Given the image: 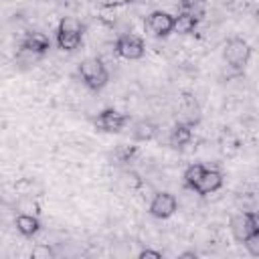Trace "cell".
<instances>
[{
	"mask_svg": "<svg viewBox=\"0 0 259 259\" xmlns=\"http://www.w3.org/2000/svg\"><path fill=\"white\" fill-rule=\"evenodd\" d=\"M140 259H146V257H154V259H160L162 257V253L160 251H154V249H144V251H140V255H138Z\"/></svg>",
	"mask_w": 259,
	"mask_h": 259,
	"instance_id": "19",
	"label": "cell"
},
{
	"mask_svg": "<svg viewBox=\"0 0 259 259\" xmlns=\"http://www.w3.org/2000/svg\"><path fill=\"white\" fill-rule=\"evenodd\" d=\"M79 77L85 83V87H89L91 91L103 89L109 81V73H107V69H105V65L99 57L83 59L81 65H79Z\"/></svg>",
	"mask_w": 259,
	"mask_h": 259,
	"instance_id": "1",
	"label": "cell"
},
{
	"mask_svg": "<svg viewBox=\"0 0 259 259\" xmlns=\"http://www.w3.org/2000/svg\"><path fill=\"white\" fill-rule=\"evenodd\" d=\"M255 16H257V18H259V8H257V10H255Z\"/></svg>",
	"mask_w": 259,
	"mask_h": 259,
	"instance_id": "22",
	"label": "cell"
},
{
	"mask_svg": "<svg viewBox=\"0 0 259 259\" xmlns=\"http://www.w3.org/2000/svg\"><path fill=\"white\" fill-rule=\"evenodd\" d=\"M198 20H200L198 16H194V14L186 12V10H180L178 16H174V30L178 34H190L198 26Z\"/></svg>",
	"mask_w": 259,
	"mask_h": 259,
	"instance_id": "12",
	"label": "cell"
},
{
	"mask_svg": "<svg viewBox=\"0 0 259 259\" xmlns=\"http://www.w3.org/2000/svg\"><path fill=\"white\" fill-rule=\"evenodd\" d=\"M176 208H178V200L170 192H158L150 202V214L156 219H168L176 212Z\"/></svg>",
	"mask_w": 259,
	"mask_h": 259,
	"instance_id": "7",
	"label": "cell"
},
{
	"mask_svg": "<svg viewBox=\"0 0 259 259\" xmlns=\"http://www.w3.org/2000/svg\"><path fill=\"white\" fill-rule=\"evenodd\" d=\"M136 152H138L136 146H117L115 152H113V156H115L117 162H130L136 156Z\"/></svg>",
	"mask_w": 259,
	"mask_h": 259,
	"instance_id": "16",
	"label": "cell"
},
{
	"mask_svg": "<svg viewBox=\"0 0 259 259\" xmlns=\"http://www.w3.org/2000/svg\"><path fill=\"white\" fill-rule=\"evenodd\" d=\"M83 40V24L77 18H63L57 26V45L63 51H75Z\"/></svg>",
	"mask_w": 259,
	"mask_h": 259,
	"instance_id": "2",
	"label": "cell"
},
{
	"mask_svg": "<svg viewBox=\"0 0 259 259\" xmlns=\"http://www.w3.org/2000/svg\"><path fill=\"white\" fill-rule=\"evenodd\" d=\"M130 0H105V4L107 6H123V4H127Z\"/></svg>",
	"mask_w": 259,
	"mask_h": 259,
	"instance_id": "20",
	"label": "cell"
},
{
	"mask_svg": "<svg viewBox=\"0 0 259 259\" xmlns=\"http://www.w3.org/2000/svg\"><path fill=\"white\" fill-rule=\"evenodd\" d=\"M223 186V174L219 172V170H204L202 172V176L198 178V182L194 184V192H198L200 196H206V194H210V192H217L219 188Z\"/></svg>",
	"mask_w": 259,
	"mask_h": 259,
	"instance_id": "10",
	"label": "cell"
},
{
	"mask_svg": "<svg viewBox=\"0 0 259 259\" xmlns=\"http://www.w3.org/2000/svg\"><path fill=\"white\" fill-rule=\"evenodd\" d=\"M223 59L231 69H243L251 59V45L241 36H233L223 47Z\"/></svg>",
	"mask_w": 259,
	"mask_h": 259,
	"instance_id": "3",
	"label": "cell"
},
{
	"mask_svg": "<svg viewBox=\"0 0 259 259\" xmlns=\"http://www.w3.org/2000/svg\"><path fill=\"white\" fill-rule=\"evenodd\" d=\"M204 170H206V168H204L202 164H190V166L186 168V172H184V182H186V186H188V188H194V184L198 182V178L202 176Z\"/></svg>",
	"mask_w": 259,
	"mask_h": 259,
	"instance_id": "15",
	"label": "cell"
},
{
	"mask_svg": "<svg viewBox=\"0 0 259 259\" xmlns=\"http://www.w3.org/2000/svg\"><path fill=\"white\" fill-rule=\"evenodd\" d=\"M14 225H16V231H18L20 235H24V237H32V235H36L38 229H40V221H38L36 214H32V212H20V214L16 217Z\"/></svg>",
	"mask_w": 259,
	"mask_h": 259,
	"instance_id": "11",
	"label": "cell"
},
{
	"mask_svg": "<svg viewBox=\"0 0 259 259\" xmlns=\"http://www.w3.org/2000/svg\"><path fill=\"white\" fill-rule=\"evenodd\" d=\"M113 47H115V53L127 61H138L146 55V45L138 34H127V32L119 34Z\"/></svg>",
	"mask_w": 259,
	"mask_h": 259,
	"instance_id": "5",
	"label": "cell"
},
{
	"mask_svg": "<svg viewBox=\"0 0 259 259\" xmlns=\"http://www.w3.org/2000/svg\"><path fill=\"white\" fill-rule=\"evenodd\" d=\"M30 257H32V259H53V257H55V249L40 243V245H36V247L32 249Z\"/></svg>",
	"mask_w": 259,
	"mask_h": 259,
	"instance_id": "17",
	"label": "cell"
},
{
	"mask_svg": "<svg viewBox=\"0 0 259 259\" xmlns=\"http://www.w3.org/2000/svg\"><path fill=\"white\" fill-rule=\"evenodd\" d=\"M156 136V125L152 121H138L134 127V138L140 142H148Z\"/></svg>",
	"mask_w": 259,
	"mask_h": 259,
	"instance_id": "14",
	"label": "cell"
},
{
	"mask_svg": "<svg viewBox=\"0 0 259 259\" xmlns=\"http://www.w3.org/2000/svg\"><path fill=\"white\" fill-rule=\"evenodd\" d=\"M190 140H192V125L186 123V121H178V123L172 127V132H170V142H172L176 148H180V146L188 144Z\"/></svg>",
	"mask_w": 259,
	"mask_h": 259,
	"instance_id": "13",
	"label": "cell"
},
{
	"mask_svg": "<svg viewBox=\"0 0 259 259\" xmlns=\"http://www.w3.org/2000/svg\"><path fill=\"white\" fill-rule=\"evenodd\" d=\"M245 247H247V251H249L251 255L259 257V231H257L255 235H251V237L245 241Z\"/></svg>",
	"mask_w": 259,
	"mask_h": 259,
	"instance_id": "18",
	"label": "cell"
},
{
	"mask_svg": "<svg viewBox=\"0 0 259 259\" xmlns=\"http://www.w3.org/2000/svg\"><path fill=\"white\" fill-rule=\"evenodd\" d=\"M146 26L154 36H168L174 30V16L164 10H154L146 18Z\"/></svg>",
	"mask_w": 259,
	"mask_h": 259,
	"instance_id": "8",
	"label": "cell"
},
{
	"mask_svg": "<svg viewBox=\"0 0 259 259\" xmlns=\"http://www.w3.org/2000/svg\"><path fill=\"white\" fill-rule=\"evenodd\" d=\"M49 49H51V40H49L47 34H42V32H28L20 40V49L18 51L30 53V55H36V57H42Z\"/></svg>",
	"mask_w": 259,
	"mask_h": 259,
	"instance_id": "9",
	"label": "cell"
},
{
	"mask_svg": "<svg viewBox=\"0 0 259 259\" xmlns=\"http://www.w3.org/2000/svg\"><path fill=\"white\" fill-rule=\"evenodd\" d=\"M180 257H182V259H196V253H192V251H186V253H182Z\"/></svg>",
	"mask_w": 259,
	"mask_h": 259,
	"instance_id": "21",
	"label": "cell"
},
{
	"mask_svg": "<svg viewBox=\"0 0 259 259\" xmlns=\"http://www.w3.org/2000/svg\"><path fill=\"white\" fill-rule=\"evenodd\" d=\"M130 2H140V0H130Z\"/></svg>",
	"mask_w": 259,
	"mask_h": 259,
	"instance_id": "23",
	"label": "cell"
},
{
	"mask_svg": "<svg viewBox=\"0 0 259 259\" xmlns=\"http://www.w3.org/2000/svg\"><path fill=\"white\" fill-rule=\"evenodd\" d=\"M229 229H231V235L235 241L239 243H245L251 235H255L259 231V214L257 212H237L231 223H229Z\"/></svg>",
	"mask_w": 259,
	"mask_h": 259,
	"instance_id": "4",
	"label": "cell"
},
{
	"mask_svg": "<svg viewBox=\"0 0 259 259\" xmlns=\"http://www.w3.org/2000/svg\"><path fill=\"white\" fill-rule=\"evenodd\" d=\"M130 121V115L127 113H121L117 109H103L95 119V127L101 130V132H107V134H117L125 127V123Z\"/></svg>",
	"mask_w": 259,
	"mask_h": 259,
	"instance_id": "6",
	"label": "cell"
}]
</instances>
